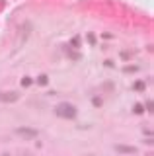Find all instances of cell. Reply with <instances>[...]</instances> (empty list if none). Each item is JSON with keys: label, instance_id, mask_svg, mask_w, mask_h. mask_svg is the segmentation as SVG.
<instances>
[{"label": "cell", "instance_id": "6da1fadb", "mask_svg": "<svg viewBox=\"0 0 154 156\" xmlns=\"http://www.w3.org/2000/svg\"><path fill=\"white\" fill-rule=\"evenodd\" d=\"M55 113L61 117V119H74L76 115H78V109H76V105L68 104V101H61V104L55 105Z\"/></svg>", "mask_w": 154, "mask_h": 156}, {"label": "cell", "instance_id": "ba28073f", "mask_svg": "<svg viewBox=\"0 0 154 156\" xmlns=\"http://www.w3.org/2000/svg\"><path fill=\"white\" fill-rule=\"evenodd\" d=\"M135 111H137V113H142V105H135Z\"/></svg>", "mask_w": 154, "mask_h": 156}, {"label": "cell", "instance_id": "277c9868", "mask_svg": "<svg viewBox=\"0 0 154 156\" xmlns=\"http://www.w3.org/2000/svg\"><path fill=\"white\" fill-rule=\"evenodd\" d=\"M115 150L121 152V154H135V152H137L135 146H127V144H115Z\"/></svg>", "mask_w": 154, "mask_h": 156}, {"label": "cell", "instance_id": "7a4b0ae2", "mask_svg": "<svg viewBox=\"0 0 154 156\" xmlns=\"http://www.w3.org/2000/svg\"><path fill=\"white\" fill-rule=\"evenodd\" d=\"M16 135H20L22 139H26V140H33L37 136V131L35 129H30V127H18Z\"/></svg>", "mask_w": 154, "mask_h": 156}, {"label": "cell", "instance_id": "3957f363", "mask_svg": "<svg viewBox=\"0 0 154 156\" xmlns=\"http://www.w3.org/2000/svg\"><path fill=\"white\" fill-rule=\"evenodd\" d=\"M18 100H20L18 92H0V101H4V104H14Z\"/></svg>", "mask_w": 154, "mask_h": 156}, {"label": "cell", "instance_id": "52a82bcc", "mask_svg": "<svg viewBox=\"0 0 154 156\" xmlns=\"http://www.w3.org/2000/svg\"><path fill=\"white\" fill-rule=\"evenodd\" d=\"M31 82H33L31 78H30V76H26V78H23V80H22V84H23V86H30Z\"/></svg>", "mask_w": 154, "mask_h": 156}, {"label": "cell", "instance_id": "5b68a950", "mask_svg": "<svg viewBox=\"0 0 154 156\" xmlns=\"http://www.w3.org/2000/svg\"><path fill=\"white\" fill-rule=\"evenodd\" d=\"M144 88H146V84H144V82H135V90H144Z\"/></svg>", "mask_w": 154, "mask_h": 156}, {"label": "cell", "instance_id": "8992f818", "mask_svg": "<svg viewBox=\"0 0 154 156\" xmlns=\"http://www.w3.org/2000/svg\"><path fill=\"white\" fill-rule=\"evenodd\" d=\"M37 82H39L41 86H45V84H47V76H45V74H41L39 78H37Z\"/></svg>", "mask_w": 154, "mask_h": 156}]
</instances>
